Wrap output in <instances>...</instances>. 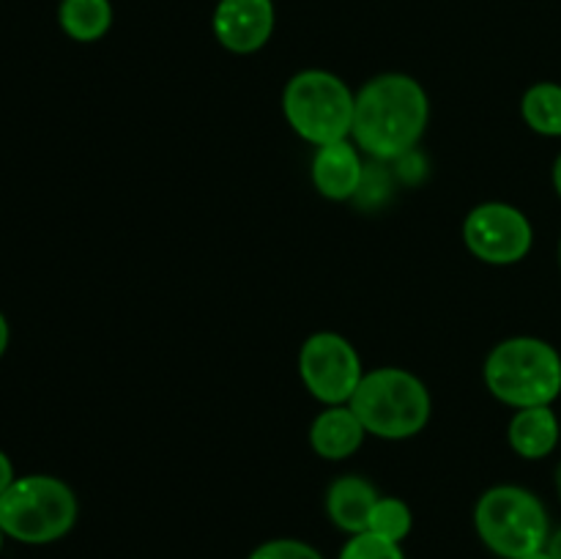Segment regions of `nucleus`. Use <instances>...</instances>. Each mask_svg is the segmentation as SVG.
I'll return each instance as SVG.
<instances>
[{"label":"nucleus","instance_id":"f257e3e1","mask_svg":"<svg viewBox=\"0 0 561 559\" xmlns=\"http://www.w3.org/2000/svg\"><path fill=\"white\" fill-rule=\"evenodd\" d=\"M431 102L420 80L400 71L373 77L359 88L351 140L376 159H400L422 140Z\"/></svg>","mask_w":561,"mask_h":559},{"label":"nucleus","instance_id":"f03ea898","mask_svg":"<svg viewBox=\"0 0 561 559\" xmlns=\"http://www.w3.org/2000/svg\"><path fill=\"white\" fill-rule=\"evenodd\" d=\"M482 378L488 392L515 411L551 406L561 395V356L548 340L507 338L491 349Z\"/></svg>","mask_w":561,"mask_h":559},{"label":"nucleus","instance_id":"7ed1b4c3","mask_svg":"<svg viewBox=\"0 0 561 559\" xmlns=\"http://www.w3.org/2000/svg\"><path fill=\"white\" fill-rule=\"evenodd\" d=\"M348 406L370 436L387 442L416 436L433 411L425 381L405 367H376L365 373Z\"/></svg>","mask_w":561,"mask_h":559},{"label":"nucleus","instance_id":"20e7f679","mask_svg":"<svg viewBox=\"0 0 561 559\" xmlns=\"http://www.w3.org/2000/svg\"><path fill=\"white\" fill-rule=\"evenodd\" d=\"M356 93L348 82L327 69H305L288 80L283 91V113L290 129L321 148L351 140Z\"/></svg>","mask_w":561,"mask_h":559},{"label":"nucleus","instance_id":"39448f33","mask_svg":"<svg viewBox=\"0 0 561 559\" xmlns=\"http://www.w3.org/2000/svg\"><path fill=\"white\" fill-rule=\"evenodd\" d=\"M480 540L502 559H524L546 548L551 537L546 504L520 486H496L474 507Z\"/></svg>","mask_w":561,"mask_h":559},{"label":"nucleus","instance_id":"423d86ee","mask_svg":"<svg viewBox=\"0 0 561 559\" xmlns=\"http://www.w3.org/2000/svg\"><path fill=\"white\" fill-rule=\"evenodd\" d=\"M77 521V497L49 475L20 477L0 493V526L20 543H53Z\"/></svg>","mask_w":561,"mask_h":559},{"label":"nucleus","instance_id":"0eeeda50","mask_svg":"<svg viewBox=\"0 0 561 559\" xmlns=\"http://www.w3.org/2000/svg\"><path fill=\"white\" fill-rule=\"evenodd\" d=\"M299 376L323 406H345L365 378L354 343L337 332H316L301 343Z\"/></svg>","mask_w":561,"mask_h":559},{"label":"nucleus","instance_id":"6e6552de","mask_svg":"<svg viewBox=\"0 0 561 559\" xmlns=\"http://www.w3.org/2000/svg\"><path fill=\"white\" fill-rule=\"evenodd\" d=\"M463 241L471 255L491 266H515L535 244V228L518 206L480 203L463 219Z\"/></svg>","mask_w":561,"mask_h":559},{"label":"nucleus","instance_id":"1a4fd4ad","mask_svg":"<svg viewBox=\"0 0 561 559\" xmlns=\"http://www.w3.org/2000/svg\"><path fill=\"white\" fill-rule=\"evenodd\" d=\"M214 36L228 53L252 55L268 44L274 33L272 0H219L214 9Z\"/></svg>","mask_w":561,"mask_h":559},{"label":"nucleus","instance_id":"9d476101","mask_svg":"<svg viewBox=\"0 0 561 559\" xmlns=\"http://www.w3.org/2000/svg\"><path fill=\"white\" fill-rule=\"evenodd\" d=\"M362 181H365V164H362L359 148L354 140H340L316 148L312 184H316L318 195L334 203L351 201L359 192Z\"/></svg>","mask_w":561,"mask_h":559},{"label":"nucleus","instance_id":"9b49d317","mask_svg":"<svg viewBox=\"0 0 561 559\" xmlns=\"http://www.w3.org/2000/svg\"><path fill=\"white\" fill-rule=\"evenodd\" d=\"M365 425L356 411L345 406H327L310 425V447L323 460H345L365 444Z\"/></svg>","mask_w":561,"mask_h":559},{"label":"nucleus","instance_id":"f8f14e48","mask_svg":"<svg viewBox=\"0 0 561 559\" xmlns=\"http://www.w3.org/2000/svg\"><path fill=\"white\" fill-rule=\"evenodd\" d=\"M378 502V491L370 480L359 475H345L329 486L327 491V513L337 529L348 535L367 532L370 513Z\"/></svg>","mask_w":561,"mask_h":559},{"label":"nucleus","instance_id":"ddd939ff","mask_svg":"<svg viewBox=\"0 0 561 559\" xmlns=\"http://www.w3.org/2000/svg\"><path fill=\"white\" fill-rule=\"evenodd\" d=\"M507 442L524 460H542L561 442L559 417L551 406L518 409L507 425Z\"/></svg>","mask_w":561,"mask_h":559},{"label":"nucleus","instance_id":"4468645a","mask_svg":"<svg viewBox=\"0 0 561 559\" xmlns=\"http://www.w3.org/2000/svg\"><path fill=\"white\" fill-rule=\"evenodd\" d=\"M58 22L75 42H99L113 27V3L110 0H60Z\"/></svg>","mask_w":561,"mask_h":559},{"label":"nucleus","instance_id":"2eb2a0df","mask_svg":"<svg viewBox=\"0 0 561 559\" xmlns=\"http://www.w3.org/2000/svg\"><path fill=\"white\" fill-rule=\"evenodd\" d=\"M520 115L526 126L542 137H561V85L535 82L520 99Z\"/></svg>","mask_w":561,"mask_h":559},{"label":"nucleus","instance_id":"dca6fc26","mask_svg":"<svg viewBox=\"0 0 561 559\" xmlns=\"http://www.w3.org/2000/svg\"><path fill=\"white\" fill-rule=\"evenodd\" d=\"M411 529H414V513H411L409 504L398 497H378L367 532L383 537V540L403 543L411 535Z\"/></svg>","mask_w":561,"mask_h":559},{"label":"nucleus","instance_id":"f3484780","mask_svg":"<svg viewBox=\"0 0 561 559\" xmlns=\"http://www.w3.org/2000/svg\"><path fill=\"white\" fill-rule=\"evenodd\" d=\"M340 559H405V554L400 543L383 540L373 532H359V535H351V540L340 551Z\"/></svg>","mask_w":561,"mask_h":559},{"label":"nucleus","instance_id":"a211bd4d","mask_svg":"<svg viewBox=\"0 0 561 559\" xmlns=\"http://www.w3.org/2000/svg\"><path fill=\"white\" fill-rule=\"evenodd\" d=\"M250 559H323V557L318 548L310 546V543L283 537V540H268L263 543V546H257L255 551L250 554Z\"/></svg>","mask_w":561,"mask_h":559},{"label":"nucleus","instance_id":"6ab92c4d","mask_svg":"<svg viewBox=\"0 0 561 559\" xmlns=\"http://www.w3.org/2000/svg\"><path fill=\"white\" fill-rule=\"evenodd\" d=\"M11 482H14V466H11L9 455L0 453V493H3Z\"/></svg>","mask_w":561,"mask_h":559},{"label":"nucleus","instance_id":"aec40b11","mask_svg":"<svg viewBox=\"0 0 561 559\" xmlns=\"http://www.w3.org/2000/svg\"><path fill=\"white\" fill-rule=\"evenodd\" d=\"M546 551L551 559H561V529L551 532V537H548L546 543Z\"/></svg>","mask_w":561,"mask_h":559},{"label":"nucleus","instance_id":"412c9836","mask_svg":"<svg viewBox=\"0 0 561 559\" xmlns=\"http://www.w3.org/2000/svg\"><path fill=\"white\" fill-rule=\"evenodd\" d=\"M5 345H9V323H5V316L0 312V356L5 354Z\"/></svg>","mask_w":561,"mask_h":559},{"label":"nucleus","instance_id":"4be33fe9","mask_svg":"<svg viewBox=\"0 0 561 559\" xmlns=\"http://www.w3.org/2000/svg\"><path fill=\"white\" fill-rule=\"evenodd\" d=\"M553 190L561 197V153L557 157V162H553Z\"/></svg>","mask_w":561,"mask_h":559},{"label":"nucleus","instance_id":"5701e85b","mask_svg":"<svg viewBox=\"0 0 561 559\" xmlns=\"http://www.w3.org/2000/svg\"><path fill=\"white\" fill-rule=\"evenodd\" d=\"M524 559H551V557H548V551H546V548H542V551L529 554V557H524Z\"/></svg>","mask_w":561,"mask_h":559},{"label":"nucleus","instance_id":"b1692460","mask_svg":"<svg viewBox=\"0 0 561 559\" xmlns=\"http://www.w3.org/2000/svg\"><path fill=\"white\" fill-rule=\"evenodd\" d=\"M557 491H559V499H561V466H559V471H557Z\"/></svg>","mask_w":561,"mask_h":559},{"label":"nucleus","instance_id":"393cba45","mask_svg":"<svg viewBox=\"0 0 561 559\" xmlns=\"http://www.w3.org/2000/svg\"><path fill=\"white\" fill-rule=\"evenodd\" d=\"M3 535L5 532H3V526H0V546H3Z\"/></svg>","mask_w":561,"mask_h":559},{"label":"nucleus","instance_id":"a878e982","mask_svg":"<svg viewBox=\"0 0 561 559\" xmlns=\"http://www.w3.org/2000/svg\"><path fill=\"white\" fill-rule=\"evenodd\" d=\"M559 269H561V241H559Z\"/></svg>","mask_w":561,"mask_h":559}]
</instances>
